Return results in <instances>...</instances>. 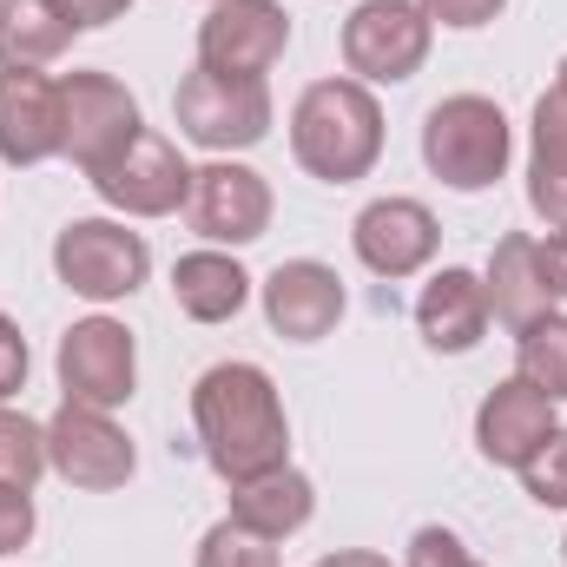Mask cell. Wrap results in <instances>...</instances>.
I'll use <instances>...</instances> for the list:
<instances>
[{
  "mask_svg": "<svg viewBox=\"0 0 567 567\" xmlns=\"http://www.w3.org/2000/svg\"><path fill=\"white\" fill-rule=\"evenodd\" d=\"M192 429L225 488L290 462V416H284V396L265 363H245V357L212 363L192 383Z\"/></svg>",
  "mask_w": 567,
  "mask_h": 567,
  "instance_id": "cell-1",
  "label": "cell"
},
{
  "mask_svg": "<svg viewBox=\"0 0 567 567\" xmlns=\"http://www.w3.org/2000/svg\"><path fill=\"white\" fill-rule=\"evenodd\" d=\"M290 158L323 185H357L383 158V106L363 80H310L290 106Z\"/></svg>",
  "mask_w": 567,
  "mask_h": 567,
  "instance_id": "cell-2",
  "label": "cell"
},
{
  "mask_svg": "<svg viewBox=\"0 0 567 567\" xmlns=\"http://www.w3.org/2000/svg\"><path fill=\"white\" fill-rule=\"evenodd\" d=\"M515 158V126L495 100L482 93H449L423 120V165L449 192H488L508 178Z\"/></svg>",
  "mask_w": 567,
  "mask_h": 567,
  "instance_id": "cell-3",
  "label": "cell"
},
{
  "mask_svg": "<svg viewBox=\"0 0 567 567\" xmlns=\"http://www.w3.org/2000/svg\"><path fill=\"white\" fill-rule=\"evenodd\" d=\"M172 120H178V140L205 145L212 158H238L271 133V86L192 66L172 93Z\"/></svg>",
  "mask_w": 567,
  "mask_h": 567,
  "instance_id": "cell-4",
  "label": "cell"
},
{
  "mask_svg": "<svg viewBox=\"0 0 567 567\" xmlns=\"http://www.w3.org/2000/svg\"><path fill=\"white\" fill-rule=\"evenodd\" d=\"M53 278L86 303H120L152 278V245L126 218H73L53 238Z\"/></svg>",
  "mask_w": 567,
  "mask_h": 567,
  "instance_id": "cell-5",
  "label": "cell"
},
{
  "mask_svg": "<svg viewBox=\"0 0 567 567\" xmlns=\"http://www.w3.org/2000/svg\"><path fill=\"white\" fill-rule=\"evenodd\" d=\"M60 120H66V152H60V158H73L86 178L106 172V165L145 133L140 100L126 93V80H113V73H100V66L60 73Z\"/></svg>",
  "mask_w": 567,
  "mask_h": 567,
  "instance_id": "cell-6",
  "label": "cell"
},
{
  "mask_svg": "<svg viewBox=\"0 0 567 567\" xmlns=\"http://www.w3.org/2000/svg\"><path fill=\"white\" fill-rule=\"evenodd\" d=\"M429 40H435V27L416 0H363L343 20V66L363 86H403L423 73Z\"/></svg>",
  "mask_w": 567,
  "mask_h": 567,
  "instance_id": "cell-7",
  "label": "cell"
},
{
  "mask_svg": "<svg viewBox=\"0 0 567 567\" xmlns=\"http://www.w3.org/2000/svg\"><path fill=\"white\" fill-rule=\"evenodd\" d=\"M53 370H60V390L66 403H86V410H126L133 390H140V343L120 317H80L60 350H53Z\"/></svg>",
  "mask_w": 567,
  "mask_h": 567,
  "instance_id": "cell-8",
  "label": "cell"
},
{
  "mask_svg": "<svg viewBox=\"0 0 567 567\" xmlns=\"http://www.w3.org/2000/svg\"><path fill=\"white\" fill-rule=\"evenodd\" d=\"M47 462L66 488L80 495H113L133 482L140 468V449L133 435L113 423V410H86V403H60L53 423H47Z\"/></svg>",
  "mask_w": 567,
  "mask_h": 567,
  "instance_id": "cell-9",
  "label": "cell"
},
{
  "mask_svg": "<svg viewBox=\"0 0 567 567\" xmlns=\"http://www.w3.org/2000/svg\"><path fill=\"white\" fill-rule=\"evenodd\" d=\"M271 212H278V198H271V185H265V172L258 165H245V158H212V165H198L192 172V198H185V218H192V231L205 238V245H258L265 231H271Z\"/></svg>",
  "mask_w": 567,
  "mask_h": 567,
  "instance_id": "cell-10",
  "label": "cell"
},
{
  "mask_svg": "<svg viewBox=\"0 0 567 567\" xmlns=\"http://www.w3.org/2000/svg\"><path fill=\"white\" fill-rule=\"evenodd\" d=\"M86 185H93L120 218H172V212H185V198H192V165H185V152L165 140V133L145 126L140 140L126 145L106 172H93Z\"/></svg>",
  "mask_w": 567,
  "mask_h": 567,
  "instance_id": "cell-11",
  "label": "cell"
},
{
  "mask_svg": "<svg viewBox=\"0 0 567 567\" xmlns=\"http://www.w3.org/2000/svg\"><path fill=\"white\" fill-rule=\"evenodd\" d=\"M290 47V13L278 0H212V13L198 20V66L212 73H238V80H265Z\"/></svg>",
  "mask_w": 567,
  "mask_h": 567,
  "instance_id": "cell-12",
  "label": "cell"
},
{
  "mask_svg": "<svg viewBox=\"0 0 567 567\" xmlns=\"http://www.w3.org/2000/svg\"><path fill=\"white\" fill-rule=\"evenodd\" d=\"M350 245H357L363 271L403 284V278H423L429 265H435L442 225H435V212H429L423 198H396V192H390V198H370V205L357 212Z\"/></svg>",
  "mask_w": 567,
  "mask_h": 567,
  "instance_id": "cell-13",
  "label": "cell"
},
{
  "mask_svg": "<svg viewBox=\"0 0 567 567\" xmlns=\"http://www.w3.org/2000/svg\"><path fill=\"white\" fill-rule=\"evenodd\" d=\"M265 297V323L278 330L284 343H323L343 323V278L323 258H284L271 278L258 284Z\"/></svg>",
  "mask_w": 567,
  "mask_h": 567,
  "instance_id": "cell-14",
  "label": "cell"
},
{
  "mask_svg": "<svg viewBox=\"0 0 567 567\" xmlns=\"http://www.w3.org/2000/svg\"><path fill=\"white\" fill-rule=\"evenodd\" d=\"M66 152L60 120V80L47 73H0V165L27 172Z\"/></svg>",
  "mask_w": 567,
  "mask_h": 567,
  "instance_id": "cell-15",
  "label": "cell"
},
{
  "mask_svg": "<svg viewBox=\"0 0 567 567\" xmlns=\"http://www.w3.org/2000/svg\"><path fill=\"white\" fill-rule=\"evenodd\" d=\"M555 403L542 396V390H528L522 377H508V383H495L488 396H482V410H475V449H482V462H495V468H528V455L555 435Z\"/></svg>",
  "mask_w": 567,
  "mask_h": 567,
  "instance_id": "cell-16",
  "label": "cell"
},
{
  "mask_svg": "<svg viewBox=\"0 0 567 567\" xmlns=\"http://www.w3.org/2000/svg\"><path fill=\"white\" fill-rule=\"evenodd\" d=\"M416 330H423V343L435 357H468L482 343V330H488V290H482V278L462 271V265H442L423 284V297H416Z\"/></svg>",
  "mask_w": 567,
  "mask_h": 567,
  "instance_id": "cell-17",
  "label": "cell"
},
{
  "mask_svg": "<svg viewBox=\"0 0 567 567\" xmlns=\"http://www.w3.org/2000/svg\"><path fill=\"white\" fill-rule=\"evenodd\" d=\"M317 515V482L303 468H271V475H251V482H231V522L265 535V542H290L297 528H310Z\"/></svg>",
  "mask_w": 567,
  "mask_h": 567,
  "instance_id": "cell-18",
  "label": "cell"
},
{
  "mask_svg": "<svg viewBox=\"0 0 567 567\" xmlns=\"http://www.w3.org/2000/svg\"><path fill=\"white\" fill-rule=\"evenodd\" d=\"M172 303H178L192 323H231V317L251 303V271H245L231 251H218V245L185 251V258L172 265Z\"/></svg>",
  "mask_w": 567,
  "mask_h": 567,
  "instance_id": "cell-19",
  "label": "cell"
},
{
  "mask_svg": "<svg viewBox=\"0 0 567 567\" xmlns=\"http://www.w3.org/2000/svg\"><path fill=\"white\" fill-rule=\"evenodd\" d=\"M482 290H488V317L522 330L535 323L542 310H561L542 284V258H535V231H508L495 251H488V271H482Z\"/></svg>",
  "mask_w": 567,
  "mask_h": 567,
  "instance_id": "cell-20",
  "label": "cell"
},
{
  "mask_svg": "<svg viewBox=\"0 0 567 567\" xmlns=\"http://www.w3.org/2000/svg\"><path fill=\"white\" fill-rule=\"evenodd\" d=\"M528 205L548 231H567V100L555 86L528 120Z\"/></svg>",
  "mask_w": 567,
  "mask_h": 567,
  "instance_id": "cell-21",
  "label": "cell"
},
{
  "mask_svg": "<svg viewBox=\"0 0 567 567\" xmlns=\"http://www.w3.org/2000/svg\"><path fill=\"white\" fill-rule=\"evenodd\" d=\"M73 20L53 0H0V73H47L73 47Z\"/></svg>",
  "mask_w": 567,
  "mask_h": 567,
  "instance_id": "cell-22",
  "label": "cell"
},
{
  "mask_svg": "<svg viewBox=\"0 0 567 567\" xmlns=\"http://www.w3.org/2000/svg\"><path fill=\"white\" fill-rule=\"evenodd\" d=\"M515 377L548 403H567V310H542L515 330Z\"/></svg>",
  "mask_w": 567,
  "mask_h": 567,
  "instance_id": "cell-23",
  "label": "cell"
},
{
  "mask_svg": "<svg viewBox=\"0 0 567 567\" xmlns=\"http://www.w3.org/2000/svg\"><path fill=\"white\" fill-rule=\"evenodd\" d=\"M47 468H53L47 462V423H33L20 410H0V482L33 488Z\"/></svg>",
  "mask_w": 567,
  "mask_h": 567,
  "instance_id": "cell-24",
  "label": "cell"
},
{
  "mask_svg": "<svg viewBox=\"0 0 567 567\" xmlns=\"http://www.w3.org/2000/svg\"><path fill=\"white\" fill-rule=\"evenodd\" d=\"M192 567H278V542H265V535H251V528H238L225 515V522H212L198 535V561Z\"/></svg>",
  "mask_w": 567,
  "mask_h": 567,
  "instance_id": "cell-25",
  "label": "cell"
},
{
  "mask_svg": "<svg viewBox=\"0 0 567 567\" xmlns=\"http://www.w3.org/2000/svg\"><path fill=\"white\" fill-rule=\"evenodd\" d=\"M522 488H528V502H535V508H561V515H567V429H555V435L528 455Z\"/></svg>",
  "mask_w": 567,
  "mask_h": 567,
  "instance_id": "cell-26",
  "label": "cell"
},
{
  "mask_svg": "<svg viewBox=\"0 0 567 567\" xmlns=\"http://www.w3.org/2000/svg\"><path fill=\"white\" fill-rule=\"evenodd\" d=\"M403 567H482V561H475V548H468L455 528H416Z\"/></svg>",
  "mask_w": 567,
  "mask_h": 567,
  "instance_id": "cell-27",
  "label": "cell"
},
{
  "mask_svg": "<svg viewBox=\"0 0 567 567\" xmlns=\"http://www.w3.org/2000/svg\"><path fill=\"white\" fill-rule=\"evenodd\" d=\"M33 528H40V515H33V488L0 482V561L20 555V548L33 542Z\"/></svg>",
  "mask_w": 567,
  "mask_h": 567,
  "instance_id": "cell-28",
  "label": "cell"
},
{
  "mask_svg": "<svg viewBox=\"0 0 567 567\" xmlns=\"http://www.w3.org/2000/svg\"><path fill=\"white\" fill-rule=\"evenodd\" d=\"M27 370H33V357H27V337H20V323L0 310V410L27 390Z\"/></svg>",
  "mask_w": 567,
  "mask_h": 567,
  "instance_id": "cell-29",
  "label": "cell"
},
{
  "mask_svg": "<svg viewBox=\"0 0 567 567\" xmlns=\"http://www.w3.org/2000/svg\"><path fill=\"white\" fill-rule=\"evenodd\" d=\"M429 13V27H455V33H475V27H488L508 0H416Z\"/></svg>",
  "mask_w": 567,
  "mask_h": 567,
  "instance_id": "cell-30",
  "label": "cell"
},
{
  "mask_svg": "<svg viewBox=\"0 0 567 567\" xmlns=\"http://www.w3.org/2000/svg\"><path fill=\"white\" fill-rule=\"evenodd\" d=\"M535 258H542V284H548V297H555V303H567V231L535 238Z\"/></svg>",
  "mask_w": 567,
  "mask_h": 567,
  "instance_id": "cell-31",
  "label": "cell"
},
{
  "mask_svg": "<svg viewBox=\"0 0 567 567\" xmlns=\"http://www.w3.org/2000/svg\"><path fill=\"white\" fill-rule=\"evenodd\" d=\"M53 7L86 33V27H113V20H126V7H133V0H53Z\"/></svg>",
  "mask_w": 567,
  "mask_h": 567,
  "instance_id": "cell-32",
  "label": "cell"
},
{
  "mask_svg": "<svg viewBox=\"0 0 567 567\" xmlns=\"http://www.w3.org/2000/svg\"><path fill=\"white\" fill-rule=\"evenodd\" d=\"M317 567H390L377 548H337V555H323Z\"/></svg>",
  "mask_w": 567,
  "mask_h": 567,
  "instance_id": "cell-33",
  "label": "cell"
},
{
  "mask_svg": "<svg viewBox=\"0 0 567 567\" xmlns=\"http://www.w3.org/2000/svg\"><path fill=\"white\" fill-rule=\"evenodd\" d=\"M555 93L567 100V53H561V66H555Z\"/></svg>",
  "mask_w": 567,
  "mask_h": 567,
  "instance_id": "cell-34",
  "label": "cell"
},
{
  "mask_svg": "<svg viewBox=\"0 0 567 567\" xmlns=\"http://www.w3.org/2000/svg\"><path fill=\"white\" fill-rule=\"evenodd\" d=\"M561 561H567V542H561Z\"/></svg>",
  "mask_w": 567,
  "mask_h": 567,
  "instance_id": "cell-35",
  "label": "cell"
}]
</instances>
